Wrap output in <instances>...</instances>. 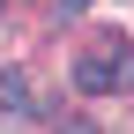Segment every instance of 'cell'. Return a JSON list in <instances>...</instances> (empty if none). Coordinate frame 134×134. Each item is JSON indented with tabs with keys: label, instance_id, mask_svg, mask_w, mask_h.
<instances>
[{
	"label": "cell",
	"instance_id": "1",
	"mask_svg": "<svg viewBox=\"0 0 134 134\" xmlns=\"http://www.w3.org/2000/svg\"><path fill=\"white\" fill-rule=\"evenodd\" d=\"M75 90L82 97H104V90H134V45L119 30H104L97 45L75 52Z\"/></svg>",
	"mask_w": 134,
	"mask_h": 134
},
{
	"label": "cell",
	"instance_id": "2",
	"mask_svg": "<svg viewBox=\"0 0 134 134\" xmlns=\"http://www.w3.org/2000/svg\"><path fill=\"white\" fill-rule=\"evenodd\" d=\"M0 112H15V119H30V112H37V90H30L23 67H0Z\"/></svg>",
	"mask_w": 134,
	"mask_h": 134
},
{
	"label": "cell",
	"instance_id": "3",
	"mask_svg": "<svg viewBox=\"0 0 134 134\" xmlns=\"http://www.w3.org/2000/svg\"><path fill=\"white\" fill-rule=\"evenodd\" d=\"M60 134H97V127H90V119H60Z\"/></svg>",
	"mask_w": 134,
	"mask_h": 134
},
{
	"label": "cell",
	"instance_id": "4",
	"mask_svg": "<svg viewBox=\"0 0 134 134\" xmlns=\"http://www.w3.org/2000/svg\"><path fill=\"white\" fill-rule=\"evenodd\" d=\"M82 8H90V0H60V15H82Z\"/></svg>",
	"mask_w": 134,
	"mask_h": 134
},
{
	"label": "cell",
	"instance_id": "5",
	"mask_svg": "<svg viewBox=\"0 0 134 134\" xmlns=\"http://www.w3.org/2000/svg\"><path fill=\"white\" fill-rule=\"evenodd\" d=\"M0 15H8V0H0Z\"/></svg>",
	"mask_w": 134,
	"mask_h": 134
}]
</instances>
